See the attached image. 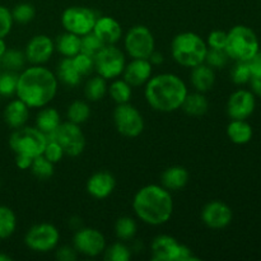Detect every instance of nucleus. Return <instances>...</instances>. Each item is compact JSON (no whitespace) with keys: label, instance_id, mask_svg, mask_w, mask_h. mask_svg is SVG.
Returning a JSON list of instances; mask_svg holds the SVG:
<instances>
[{"label":"nucleus","instance_id":"nucleus-27","mask_svg":"<svg viewBox=\"0 0 261 261\" xmlns=\"http://www.w3.org/2000/svg\"><path fill=\"white\" fill-rule=\"evenodd\" d=\"M55 50H58V53L64 58H73L81 53V36L65 31L56 38Z\"/></svg>","mask_w":261,"mask_h":261},{"label":"nucleus","instance_id":"nucleus-43","mask_svg":"<svg viewBox=\"0 0 261 261\" xmlns=\"http://www.w3.org/2000/svg\"><path fill=\"white\" fill-rule=\"evenodd\" d=\"M42 155L45 158H47L50 162H53L54 165H56V163H59L61 160H63L65 153H64L61 145L59 144L55 139H53V140H47V144H46Z\"/></svg>","mask_w":261,"mask_h":261},{"label":"nucleus","instance_id":"nucleus-44","mask_svg":"<svg viewBox=\"0 0 261 261\" xmlns=\"http://www.w3.org/2000/svg\"><path fill=\"white\" fill-rule=\"evenodd\" d=\"M13 15L8 8L0 5V38L7 37L13 27Z\"/></svg>","mask_w":261,"mask_h":261},{"label":"nucleus","instance_id":"nucleus-28","mask_svg":"<svg viewBox=\"0 0 261 261\" xmlns=\"http://www.w3.org/2000/svg\"><path fill=\"white\" fill-rule=\"evenodd\" d=\"M56 78L68 87H76L82 81V75L76 71L71 58H63L56 69Z\"/></svg>","mask_w":261,"mask_h":261},{"label":"nucleus","instance_id":"nucleus-24","mask_svg":"<svg viewBox=\"0 0 261 261\" xmlns=\"http://www.w3.org/2000/svg\"><path fill=\"white\" fill-rule=\"evenodd\" d=\"M60 124V114L54 107H42L36 116V127L45 135L55 133Z\"/></svg>","mask_w":261,"mask_h":261},{"label":"nucleus","instance_id":"nucleus-33","mask_svg":"<svg viewBox=\"0 0 261 261\" xmlns=\"http://www.w3.org/2000/svg\"><path fill=\"white\" fill-rule=\"evenodd\" d=\"M17 228V217L9 206L0 205V240L9 239Z\"/></svg>","mask_w":261,"mask_h":261},{"label":"nucleus","instance_id":"nucleus-48","mask_svg":"<svg viewBox=\"0 0 261 261\" xmlns=\"http://www.w3.org/2000/svg\"><path fill=\"white\" fill-rule=\"evenodd\" d=\"M33 162V158L25 154H15V165L20 170H28L31 168V165Z\"/></svg>","mask_w":261,"mask_h":261},{"label":"nucleus","instance_id":"nucleus-42","mask_svg":"<svg viewBox=\"0 0 261 261\" xmlns=\"http://www.w3.org/2000/svg\"><path fill=\"white\" fill-rule=\"evenodd\" d=\"M71 60H73L74 66H75L76 71L82 75V78L89 75L94 70V58H92V56L79 53L75 56H73Z\"/></svg>","mask_w":261,"mask_h":261},{"label":"nucleus","instance_id":"nucleus-36","mask_svg":"<svg viewBox=\"0 0 261 261\" xmlns=\"http://www.w3.org/2000/svg\"><path fill=\"white\" fill-rule=\"evenodd\" d=\"M18 76L19 74L15 71L4 70L0 73V96L10 97L17 92Z\"/></svg>","mask_w":261,"mask_h":261},{"label":"nucleus","instance_id":"nucleus-17","mask_svg":"<svg viewBox=\"0 0 261 261\" xmlns=\"http://www.w3.org/2000/svg\"><path fill=\"white\" fill-rule=\"evenodd\" d=\"M153 65L148 59H133L125 65L122 76L132 87L144 86L152 76Z\"/></svg>","mask_w":261,"mask_h":261},{"label":"nucleus","instance_id":"nucleus-18","mask_svg":"<svg viewBox=\"0 0 261 261\" xmlns=\"http://www.w3.org/2000/svg\"><path fill=\"white\" fill-rule=\"evenodd\" d=\"M181 244L168 234L157 236L152 242L150 251L154 261H177Z\"/></svg>","mask_w":261,"mask_h":261},{"label":"nucleus","instance_id":"nucleus-13","mask_svg":"<svg viewBox=\"0 0 261 261\" xmlns=\"http://www.w3.org/2000/svg\"><path fill=\"white\" fill-rule=\"evenodd\" d=\"M76 252L88 257H96L106 249L105 236L96 228H78L73 237Z\"/></svg>","mask_w":261,"mask_h":261},{"label":"nucleus","instance_id":"nucleus-37","mask_svg":"<svg viewBox=\"0 0 261 261\" xmlns=\"http://www.w3.org/2000/svg\"><path fill=\"white\" fill-rule=\"evenodd\" d=\"M105 259L109 261H129L132 257V250L122 242H115L105 249Z\"/></svg>","mask_w":261,"mask_h":261},{"label":"nucleus","instance_id":"nucleus-10","mask_svg":"<svg viewBox=\"0 0 261 261\" xmlns=\"http://www.w3.org/2000/svg\"><path fill=\"white\" fill-rule=\"evenodd\" d=\"M99 15L93 9L86 7H70L64 10L61 15V24L66 32L76 36H84L93 31L96 20Z\"/></svg>","mask_w":261,"mask_h":261},{"label":"nucleus","instance_id":"nucleus-32","mask_svg":"<svg viewBox=\"0 0 261 261\" xmlns=\"http://www.w3.org/2000/svg\"><path fill=\"white\" fill-rule=\"evenodd\" d=\"M89 116H91V107H89V105L86 101L76 99V101L71 102L69 105L68 111H66L68 121L81 125L86 122L89 119Z\"/></svg>","mask_w":261,"mask_h":261},{"label":"nucleus","instance_id":"nucleus-12","mask_svg":"<svg viewBox=\"0 0 261 261\" xmlns=\"http://www.w3.org/2000/svg\"><path fill=\"white\" fill-rule=\"evenodd\" d=\"M60 240L58 228L51 223H38L25 233L24 244L36 252H48L56 249Z\"/></svg>","mask_w":261,"mask_h":261},{"label":"nucleus","instance_id":"nucleus-6","mask_svg":"<svg viewBox=\"0 0 261 261\" xmlns=\"http://www.w3.org/2000/svg\"><path fill=\"white\" fill-rule=\"evenodd\" d=\"M46 144V135L32 126L18 127L9 138V147L14 154H25L32 158L42 154Z\"/></svg>","mask_w":261,"mask_h":261},{"label":"nucleus","instance_id":"nucleus-16","mask_svg":"<svg viewBox=\"0 0 261 261\" xmlns=\"http://www.w3.org/2000/svg\"><path fill=\"white\" fill-rule=\"evenodd\" d=\"M55 51V42L46 35H37L28 41L25 46V58L32 65H43Z\"/></svg>","mask_w":261,"mask_h":261},{"label":"nucleus","instance_id":"nucleus-8","mask_svg":"<svg viewBox=\"0 0 261 261\" xmlns=\"http://www.w3.org/2000/svg\"><path fill=\"white\" fill-rule=\"evenodd\" d=\"M124 47L132 59H149L155 50L154 36L145 25H134L125 35Z\"/></svg>","mask_w":261,"mask_h":261},{"label":"nucleus","instance_id":"nucleus-20","mask_svg":"<svg viewBox=\"0 0 261 261\" xmlns=\"http://www.w3.org/2000/svg\"><path fill=\"white\" fill-rule=\"evenodd\" d=\"M92 32L99 38V41L105 46L116 45L121 40L122 28L121 24L115 18L109 17V15H103V17L97 18L96 24H94Z\"/></svg>","mask_w":261,"mask_h":261},{"label":"nucleus","instance_id":"nucleus-39","mask_svg":"<svg viewBox=\"0 0 261 261\" xmlns=\"http://www.w3.org/2000/svg\"><path fill=\"white\" fill-rule=\"evenodd\" d=\"M13 20L20 24H25L33 20L36 15V9L32 4L30 3H20V4L15 5L14 9L12 10Z\"/></svg>","mask_w":261,"mask_h":261},{"label":"nucleus","instance_id":"nucleus-9","mask_svg":"<svg viewBox=\"0 0 261 261\" xmlns=\"http://www.w3.org/2000/svg\"><path fill=\"white\" fill-rule=\"evenodd\" d=\"M47 140L55 139L63 148L65 155L78 157L86 148V137L79 125L70 121L61 122L60 126L53 134L46 135Z\"/></svg>","mask_w":261,"mask_h":261},{"label":"nucleus","instance_id":"nucleus-21","mask_svg":"<svg viewBox=\"0 0 261 261\" xmlns=\"http://www.w3.org/2000/svg\"><path fill=\"white\" fill-rule=\"evenodd\" d=\"M190 82L196 92H205L211 91L216 83V73L214 69L206 65L205 63H201L199 65L191 68L190 73Z\"/></svg>","mask_w":261,"mask_h":261},{"label":"nucleus","instance_id":"nucleus-23","mask_svg":"<svg viewBox=\"0 0 261 261\" xmlns=\"http://www.w3.org/2000/svg\"><path fill=\"white\" fill-rule=\"evenodd\" d=\"M188 170L181 166H172L163 171L161 176V184L168 191H178L185 188L189 182Z\"/></svg>","mask_w":261,"mask_h":261},{"label":"nucleus","instance_id":"nucleus-29","mask_svg":"<svg viewBox=\"0 0 261 261\" xmlns=\"http://www.w3.org/2000/svg\"><path fill=\"white\" fill-rule=\"evenodd\" d=\"M27 58H25L24 51L15 50V48H7L3 56L0 58V64L4 70L9 71H22L24 69Z\"/></svg>","mask_w":261,"mask_h":261},{"label":"nucleus","instance_id":"nucleus-3","mask_svg":"<svg viewBox=\"0 0 261 261\" xmlns=\"http://www.w3.org/2000/svg\"><path fill=\"white\" fill-rule=\"evenodd\" d=\"M188 93L185 82L172 73L157 74L150 76L145 83V99L148 105L158 112L167 114L181 109Z\"/></svg>","mask_w":261,"mask_h":261},{"label":"nucleus","instance_id":"nucleus-53","mask_svg":"<svg viewBox=\"0 0 261 261\" xmlns=\"http://www.w3.org/2000/svg\"><path fill=\"white\" fill-rule=\"evenodd\" d=\"M0 70H2V64H0ZM0 73H2V71H0Z\"/></svg>","mask_w":261,"mask_h":261},{"label":"nucleus","instance_id":"nucleus-14","mask_svg":"<svg viewBox=\"0 0 261 261\" xmlns=\"http://www.w3.org/2000/svg\"><path fill=\"white\" fill-rule=\"evenodd\" d=\"M256 96L247 89H237L227 102V114L232 120H246L254 114Z\"/></svg>","mask_w":261,"mask_h":261},{"label":"nucleus","instance_id":"nucleus-2","mask_svg":"<svg viewBox=\"0 0 261 261\" xmlns=\"http://www.w3.org/2000/svg\"><path fill=\"white\" fill-rule=\"evenodd\" d=\"M133 209L143 223L149 226L167 223L173 213L171 191L155 184L144 186L135 194L133 199Z\"/></svg>","mask_w":261,"mask_h":261},{"label":"nucleus","instance_id":"nucleus-35","mask_svg":"<svg viewBox=\"0 0 261 261\" xmlns=\"http://www.w3.org/2000/svg\"><path fill=\"white\" fill-rule=\"evenodd\" d=\"M54 166L55 165L50 162L47 158L43 157L42 154L37 155V157L33 158V162L31 165V172L38 180H48V178L53 177L54 171H55Z\"/></svg>","mask_w":261,"mask_h":261},{"label":"nucleus","instance_id":"nucleus-1","mask_svg":"<svg viewBox=\"0 0 261 261\" xmlns=\"http://www.w3.org/2000/svg\"><path fill=\"white\" fill-rule=\"evenodd\" d=\"M58 93L56 74L43 65H32L23 69L18 76L17 94L30 109L47 106Z\"/></svg>","mask_w":261,"mask_h":261},{"label":"nucleus","instance_id":"nucleus-19","mask_svg":"<svg viewBox=\"0 0 261 261\" xmlns=\"http://www.w3.org/2000/svg\"><path fill=\"white\" fill-rule=\"evenodd\" d=\"M115 186H116V180L114 175L107 171H99V172L93 173L87 181V191L89 195L94 199H106L114 193Z\"/></svg>","mask_w":261,"mask_h":261},{"label":"nucleus","instance_id":"nucleus-45","mask_svg":"<svg viewBox=\"0 0 261 261\" xmlns=\"http://www.w3.org/2000/svg\"><path fill=\"white\" fill-rule=\"evenodd\" d=\"M209 48H218V50H224L227 42V32L221 30H216L209 33L208 40L205 41Z\"/></svg>","mask_w":261,"mask_h":261},{"label":"nucleus","instance_id":"nucleus-5","mask_svg":"<svg viewBox=\"0 0 261 261\" xmlns=\"http://www.w3.org/2000/svg\"><path fill=\"white\" fill-rule=\"evenodd\" d=\"M224 50L232 60L249 61L260 50L259 38L247 25H234L227 32Z\"/></svg>","mask_w":261,"mask_h":261},{"label":"nucleus","instance_id":"nucleus-52","mask_svg":"<svg viewBox=\"0 0 261 261\" xmlns=\"http://www.w3.org/2000/svg\"><path fill=\"white\" fill-rule=\"evenodd\" d=\"M12 260V257L8 256L7 254H0V261H10Z\"/></svg>","mask_w":261,"mask_h":261},{"label":"nucleus","instance_id":"nucleus-25","mask_svg":"<svg viewBox=\"0 0 261 261\" xmlns=\"http://www.w3.org/2000/svg\"><path fill=\"white\" fill-rule=\"evenodd\" d=\"M254 130L246 120H232L227 126V137L237 145L247 144L252 139Z\"/></svg>","mask_w":261,"mask_h":261},{"label":"nucleus","instance_id":"nucleus-38","mask_svg":"<svg viewBox=\"0 0 261 261\" xmlns=\"http://www.w3.org/2000/svg\"><path fill=\"white\" fill-rule=\"evenodd\" d=\"M103 46V43L99 41V38L93 32L87 33L81 37V53L92 56V58H94Z\"/></svg>","mask_w":261,"mask_h":261},{"label":"nucleus","instance_id":"nucleus-49","mask_svg":"<svg viewBox=\"0 0 261 261\" xmlns=\"http://www.w3.org/2000/svg\"><path fill=\"white\" fill-rule=\"evenodd\" d=\"M249 83L251 86L252 93L261 98V75H252Z\"/></svg>","mask_w":261,"mask_h":261},{"label":"nucleus","instance_id":"nucleus-31","mask_svg":"<svg viewBox=\"0 0 261 261\" xmlns=\"http://www.w3.org/2000/svg\"><path fill=\"white\" fill-rule=\"evenodd\" d=\"M111 98L116 102L117 105L127 103L132 98L133 87L127 83L125 79H114L112 83L110 84L109 91Z\"/></svg>","mask_w":261,"mask_h":261},{"label":"nucleus","instance_id":"nucleus-22","mask_svg":"<svg viewBox=\"0 0 261 261\" xmlns=\"http://www.w3.org/2000/svg\"><path fill=\"white\" fill-rule=\"evenodd\" d=\"M30 117V107L19 98L13 99L4 110V121L12 129L24 126Z\"/></svg>","mask_w":261,"mask_h":261},{"label":"nucleus","instance_id":"nucleus-46","mask_svg":"<svg viewBox=\"0 0 261 261\" xmlns=\"http://www.w3.org/2000/svg\"><path fill=\"white\" fill-rule=\"evenodd\" d=\"M56 257L60 261H74L78 257V252L74 246H61L56 250Z\"/></svg>","mask_w":261,"mask_h":261},{"label":"nucleus","instance_id":"nucleus-4","mask_svg":"<svg viewBox=\"0 0 261 261\" xmlns=\"http://www.w3.org/2000/svg\"><path fill=\"white\" fill-rule=\"evenodd\" d=\"M208 45L195 32H181L171 42V54L178 65L194 68L205 60Z\"/></svg>","mask_w":261,"mask_h":261},{"label":"nucleus","instance_id":"nucleus-26","mask_svg":"<svg viewBox=\"0 0 261 261\" xmlns=\"http://www.w3.org/2000/svg\"><path fill=\"white\" fill-rule=\"evenodd\" d=\"M181 109L184 110L185 114H188L189 116H203L206 114L209 109V102L206 99V97L204 96V93L201 92H195V93H188L186 94L185 99L182 102V106Z\"/></svg>","mask_w":261,"mask_h":261},{"label":"nucleus","instance_id":"nucleus-15","mask_svg":"<svg viewBox=\"0 0 261 261\" xmlns=\"http://www.w3.org/2000/svg\"><path fill=\"white\" fill-rule=\"evenodd\" d=\"M233 218V213L229 205L221 200L206 203L201 209V221L212 229H223L229 226Z\"/></svg>","mask_w":261,"mask_h":261},{"label":"nucleus","instance_id":"nucleus-51","mask_svg":"<svg viewBox=\"0 0 261 261\" xmlns=\"http://www.w3.org/2000/svg\"><path fill=\"white\" fill-rule=\"evenodd\" d=\"M5 51H7V45L4 42V38H0V58H2Z\"/></svg>","mask_w":261,"mask_h":261},{"label":"nucleus","instance_id":"nucleus-7","mask_svg":"<svg viewBox=\"0 0 261 261\" xmlns=\"http://www.w3.org/2000/svg\"><path fill=\"white\" fill-rule=\"evenodd\" d=\"M126 59L116 45H106L94 56V70L106 81H114L122 75Z\"/></svg>","mask_w":261,"mask_h":261},{"label":"nucleus","instance_id":"nucleus-41","mask_svg":"<svg viewBox=\"0 0 261 261\" xmlns=\"http://www.w3.org/2000/svg\"><path fill=\"white\" fill-rule=\"evenodd\" d=\"M251 76V70H250L247 61H236L231 70L232 82L237 86H244V84L249 83Z\"/></svg>","mask_w":261,"mask_h":261},{"label":"nucleus","instance_id":"nucleus-40","mask_svg":"<svg viewBox=\"0 0 261 261\" xmlns=\"http://www.w3.org/2000/svg\"><path fill=\"white\" fill-rule=\"evenodd\" d=\"M229 56L226 50H218V48H209L206 51L205 60L204 63L213 69H222L228 64Z\"/></svg>","mask_w":261,"mask_h":261},{"label":"nucleus","instance_id":"nucleus-34","mask_svg":"<svg viewBox=\"0 0 261 261\" xmlns=\"http://www.w3.org/2000/svg\"><path fill=\"white\" fill-rule=\"evenodd\" d=\"M138 231V224L132 217H121L115 223V234L121 241H129L134 239Z\"/></svg>","mask_w":261,"mask_h":261},{"label":"nucleus","instance_id":"nucleus-30","mask_svg":"<svg viewBox=\"0 0 261 261\" xmlns=\"http://www.w3.org/2000/svg\"><path fill=\"white\" fill-rule=\"evenodd\" d=\"M109 87H107V81L102 78L101 75L92 76L84 87V96L88 101L97 102L101 101L105 96L107 94Z\"/></svg>","mask_w":261,"mask_h":261},{"label":"nucleus","instance_id":"nucleus-47","mask_svg":"<svg viewBox=\"0 0 261 261\" xmlns=\"http://www.w3.org/2000/svg\"><path fill=\"white\" fill-rule=\"evenodd\" d=\"M249 68L251 70V75H261V51L259 50L249 61Z\"/></svg>","mask_w":261,"mask_h":261},{"label":"nucleus","instance_id":"nucleus-11","mask_svg":"<svg viewBox=\"0 0 261 261\" xmlns=\"http://www.w3.org/2000/svg\"><path fill=\"white\" fill-rule=\"evenodd\" d=\"M114 124L117 132L126 138H137L144 130V119L133 105H117L114 110Z\"/></svg>","mask_w":261,"mask_h":261},{"label":"nucleus","instance_id":"nucleus-50","mask_svg":"<svg viewBox=\"0 0 261 261\" xmlns=\"http://www.w3.org/2000/svg\"><path fill=\"white\" fill-rule=\"evenodd\" d=\"M148 60L150 61V64H152V65H161V64L163 63V60H165V58H163L162 54L154 50L152 54H150V56Z\"/></svg>","mask_w":261,"mask_h":261}]
</instances>
